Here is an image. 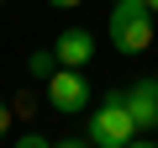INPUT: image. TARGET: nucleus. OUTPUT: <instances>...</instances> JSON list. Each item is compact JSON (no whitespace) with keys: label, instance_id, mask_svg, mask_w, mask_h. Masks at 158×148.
Listing matches in <instances>:
<instances>
[{"label":"nucleus","instance_id":"nucleus-1","mask_svg":"<svg viewBox=\"0 0 158 148\" xmlns=\"http://www.w3.org/2000/svg\"><path fill=\"white\" fill-rule=\"evenodd\" d=\"M137 132H142V127H137V116H132V106H127V90H106V101H100L95 116H90V143H95V148H127Z\"/></svg>","mask_w":158,"mask_h":148},{"label":"nucleus","instance_id":"nucleus-2","mask_svg":"<svg viewBox=\"0 0 158 148\" xmlns=\"http://www.w3.org/2000/svg\"><path fill=\"white\" fill-rule=\"evenodd\" d=\"M153 11L148 6H127V0H116L111 6V16H106V37H111V48L116 53H148L153 48Z\"/></svg>","mask_w":158,"mask_h":148},{"label":"nucleus","instance_id":"nucleus-3","mask_svg":"<svg viewBox=\"0 0 158 148\" xmlns=\"http://www.w3.org/2000/svg\"><path fill=\"white\" fill-rule=\"evenodd\" d=\"M48 106L58 116H74V111H85L90 106V80H85V69H53L48 74Z\"/></svg>","mask_w":158,"mask_h":148},{"label":"nucleus","instance_id":"nucleus-4","mask_svg":"<svg viewBox=\"0 0 158 148\" xmlns=\"http://www.w3.org/2000/svg\"><path fill=\"white\" fill-rule=\"evenodd\" d=\"M53 53H58L63 69H85V63L95 58V32H90V27H63L58 42H53Z\"/></svg>","mask_w":158,"mask_h":148},{"label":"nucleus","instance_id":"nucleus-5","mask_svg":"<svg viewBox=\"0 0 158 148\" xmlns=\"http://www.w3.org/2000/svg\"><path fill=\"white\" fill-rule=\"evenodd\" d=\"M127 106H132V116H137L142 132L158 127V74H148V80H132V85H127Z\"/></svg>","mask_w":158,"mask_h":148},{"label":"nucleus","instance_id":"nucleus-6","mask_svg":"<svg viewBox=\"0 0 158 148\" xmlns=\"http://www.w3.org/2000/svg\"><path fill=\"white\" fill-rule=\"evenodd\" d=\"M27 69H32V80H42V85H48V74L58 69V53H53V48H37V53L27 58Z\"/></svg>","mask_w":158,"mask_h":148},{"label":"nucleus","instance_id":"nucleus-7","mask_svg":"<svg viewBox=\"0 0 158 148\" xmlns=\"http://www.w3.org/2000/svg\"><path fill=\"white\" fill-rule=\"evenodd\" d=\"M16 148H53V143H48V137H37V132H21V143H16Z\"/></svg>","mask_w":158,"mask_h":148},{"label":"nucleus","instance_id":"nucleus-8","mask_svg":"<svg viewBox=\"0 0 158 148\" xmlns=\"http://www.w3.org/2000/svg\"><path fill=\"white\" fill-rule=\"evenodd\" d=\"M53 148H95L90 137H63V143H53Z\"/></svg>","mask_w":158,"mask_h":148},{"label":"nucleus","instance_id":"nucleus-9","mask_svg":"<svg viewBox=\"0 0 158 148\" xmlns=\"http://www.w3.org/2000/svg\"><path fill=\"white\" fill-rule=\"evenodd\" d=\"M6 132H11V106L0 101V137H6Z\"/></svg>","mask_w":158,"mask_h":148},{"label":"nucleus","instance_id":"nucleus-10","mask_svg":"<svg viewBox=\"0 0 158 148\" xmlns=\"http://www.w3.org/2000/svg\"><path fill=\"white\" fill-rule=\"evenodd\" d=\"M48 6H58V11H79L85 0H48Z\"/></svg>","mask_w":158,"mask_h":148},{"label":"nucleus","instance_id":"nucleus-11","mask_svg":"<svg viewBox=\"0 0 158 148\" xmlns=\"http://www.w3.org/2000/svg\"><path fill=\"white\" fill-rule=\"evenodd\" d=\"M127 148H158V143H148V137H132V143H127Z\"/></svg>","mask_w":158,"mask_h":148},{"label":"nucleus","instance_id":"nucleus-12","mask_svg":"<svg viewBox=\"0 0 158 148\" xmlns=\"http://www.w3.org/2000/svg\"><path fill=\"white\" fill-rule=\"evenodd\" d=\"M148 11H153V16H158V0H148Z\"/></svg>","mask_w":158,"mask_h":148},{"label":"nucleus","instance_id":"nucleus-13","mask_svg":"<svg viewBox=\"0 0 158 148\" xmlns=\"http://www.w3.org/2000/svg\"><path fill=\"white\" fill-rule=\"evenodd\" d=\"M127 6H148V0H127Z\"/></svg>","mask_w":158,"mask_h":148},{"label":"nucleus","instance_id":"nucleus-14","mask_svg":"<svg viewBox=\"0 0 158 148\" xmlns=\"http://www.w3.org/2000/svg\"><path fill=\"white\" fill-rule=\"evenodd\" d=\"M0 6H6V0H0Z\"/></svg>","mask_w":158,"mask_h":148}]
</instances>
